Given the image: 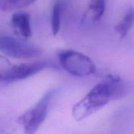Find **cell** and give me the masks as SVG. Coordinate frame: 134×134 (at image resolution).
<instances>
[{"label": "cell", "mask_w": 134, "mask_h": 134, "mask_svg": "<svg viewBox=\"0 0 134 134\" xmlns=\"http://www.w3.org/2000/svg\"><path fill=\"white\" fill-rule=\"evenodd\" d=\"M36 0H0V10L10 11L22 9L34 3Z\"/></svg>", "instance_id": "9c48e42d"}, {"label": "cell", "mask_w": 134, "mask_h": 134, "mask_svg": "<svg viewBox=\"0 0 134 134\" xmlns=\"http://www.w3.org/2000/svg\"><path fill=\"white\" fill-rule=\"evenodd\" d=\"M0 51L14 58H31L41 54L37 46L7 35L0 36Z\"/></svg>", "instance_id": "277c9868"}, {"label": "cell", "mask_w": 134, "mask_h": 134, "mask_svg": "<svg viewBox=\"0 0 134 134\" xmlns=\"http://www.w3.org/2000/svg\"><path fill=\"white\" fill-rule=\"evenodd\" d=\"M65 0H56L53 6L52 15V30L54 35L58 34L61 26L62 13L64 9Z\"/></svg>", "instance_id": "ba28073f"}, {"label": "cell", "mask_w": 134, "mask_h": 134, "mask_svg": "<svg viewBox=\"0 0 134 134\" xmlns=\"http://www.w3.org/2000/svg\"><path fill=\"white\" fill-rule=\"evenodd\" d=\"M58 59L63 69L73 76L86 77L97 72L94 62L88 56L77 51H61L58 54Z\"/></svg>", "instance_id": "7a4b0ae2"}, {"label": "cell", "mask_w": 134, "mask_h": 134, "mask_svg": "<svg viewBox=\"0 0 134 134\" xmlns=\"http://www.w3.org/2000/svg\"><path fill=\"white\" fill-rule=\"evenodd\" d=\"M106 9V0H90L85 16L90 17L93 21L102 18Z\"/></svg>", "instance_id": "52a82bcc"}, {"label": "cell", "mask_w": 134, "mask_h": 134, "mask_svg": "<svg viewBox=\"0 0 134 134\" xmlns=\"http://www.w3.org/2000/svg\"><path fill=\"white\" fill-rule=\"evenodd\" d=\"M14 64L6 57L0 56V82H10Z\"/></svg>", "instance_id": "30bf717a"}, {"label": "cell", "mask_w": 134, "mask_h": 134, "mask_svg": "<svg viewBox=\"0 0 134 134\" xmlns=\"http://www.w3.org/2000/svg\"><path fill=\"white\" fill-rule=\"evenodd\" d=\"M54 94V90L47 92L32 109L18 118L17 122L23 126L25 133H34L44 122L47 117L50 102Z\"/></svg>", "instance_id": "3957f363"}, {"label": "cell", "mask_w": 134, "mask_h": 134, "mask_svg": "<svg viewBox=\"0 0 134 134\" xmlns=\"http://www.w3.org/2000/svg\"><path fill=\"white\" fill-rule=\"evenodd\" d=\"M112 98L111 85L108 81L96 85L73 107L72 115L76 121H81L103 108Z\"/></svg>", "instance_id": "6da1fadb"}, {"label": "cell", "mask_w": 134, "mask_h": 134, "mask_svg": "<svg viewBox=\"0 0 134 134\" xmlns=\"http://www.w3.org/2000/svg\"><path fill=\"white\" fill-rule=\"evenodd\" d=\"M134 24V8L130 7L122 20L115 26V30L120 39L125 37Z\"/></svg>", "instance_id": "8992f818"}, {"label": "cell", "mask_w": 134, "mask_h": 134, "mask_svg": "<svg viewBox=\"0 0 134 134\" xmlns=\"http://www.w3.org/2000/svg\"><path fill=\"white\" fill-rule=\"evenodd\" d=\"M11 23L16 30L24 38H29L32 35L30 23V16L25 12H18L13 14Z\"/></svg>", "instance_id": "5b68a950"}]
</instances>
